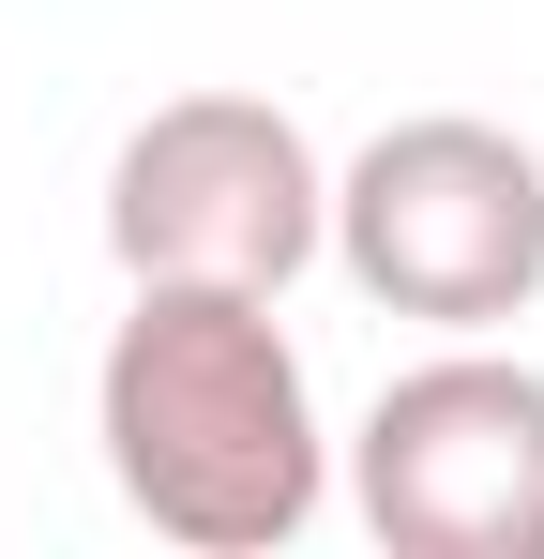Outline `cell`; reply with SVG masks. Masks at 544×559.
I'll use <instances>...</instances> for the list:
<instances>
[{"label":"cell","mask_w":544,"mask_h":559,"mask_svg":"<svg viewBox=\"0 0 544 559\" xmlns=\"http://www.w3.org/2000/svg\"><path fill=\"white\" fill-rule=\"evenodd\" d=\"M333 242V167L258 92H181L106 167V258L137 287H287Z\"/></svg>","instance_id":"obj_3"},{"label":"cell","mask_w":544,"mask_h":559,"mask_svg":"<svg viewBox=\"0 0 544 559\" xmlns=\"http://www.w3.org/2000/svg\"><path fill=\"white\" fill-rule=\"evenodd\" d=\"M348 499L393 559H544V378L499 348L409 364L348 439Z\"/></svg>","instance_id":"obj_4"},{"label":"cell","mask_w":544,"mask_h":559,"mask_svg":"<svg viewBox=\"0 0 544 559\" xmlns=\"http://www.w3.org/2000/svg\"><path fill=\"white\" fill-rule=\"evenodd\" d=\"M91 439L137 530L197 559H272L333 499V439H318L303 348L272 333V287H137L91 378Z\"/></svg>","instance_id":"obj_1"},{"label":"cell","mask_w":544,"mask_h":559,"mask_svg":"<svg viewBox=\"0 0 544 559\" xmlns=\"http://www.w3.org/2000/svg\"><path fill=\"white\" fill-rule=\"evenodd\" d=\"M333 258L378 318H424V333H499L544 302V152L424 106L393 136H363V167L333 182Z\"/></svg>","instance_id":"obj_2"}]
</instances>
